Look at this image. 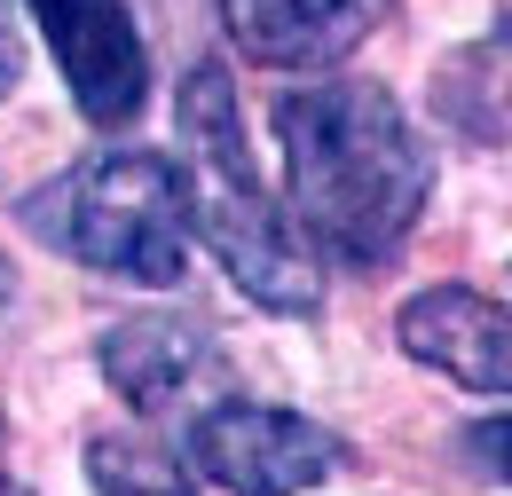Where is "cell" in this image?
Listing matches in <instances>:
<instances>
[{
	"instance_id": "30bf717a",
	"label": "cell",
	"mask_w": 512,
	"mask_h": 496,
	"mask_svg": "<svg viewBox=\"0 0 512 496\" xmlns=\"http://www.w3.org/2000/svg\"><path fill=\"white\" fill-rule=\"evenodd\" d=\"M465 449H473V457H481L497 481H512V418H489V426H473V434H465Z\"/></svg>"
},
{
	"instance_id": "9c48e42d",
	"label": "cell",
	"mask_w": 512,
	"mask_h": 496,
	"mask_svg": "<svg viewBox=\"0 0 512 496\" xmlns=\"http://www.w3.org/2000/svg\"><path fill=\"white\" fill-rule=\"evenodd\" d=\"M87 489L95 496H197L174 449L150 434H95L87 441Z\"/></svg>"
},
{
	"instance_id": "277c9868",
	"label": "cell",
	"mask_w": 512,
	"mask_h": 496,
	"mask_svg": "<svg viewBox=\"0 0 512 496\" xmlns=\"http://www.w3.org/2000/svg\"><path fill=\"white\" fill-rule=\"evenodd\" d=\"M182 457H190L197 481H213L229 496H308L347 465V441L300 410L221 394L182 426Z\"/></svg>"
},
{
	"instance_id": "6da1fadb",
	"label": "cell",
	"mask_w": 512,
	"mask_h": 496,
	"mask_svg": "<svg viewBox=\"0 0 512 496\" xmlns=\"http://www.w3.org/2000/svg\"><path fill=\"white\" fill-rule=\"evenodd\" d=\"M284 213L339 268H386L434 197V150L379 79H316L276 103Z\"/></svg>"
},
{
	"instance_id": "3957f363",
	"label": "cell",
	"mask_w": 512,
	"mask_h": 496,
	"mask_svg": "<svg viewBox=\"0 0 512 496\" xmlns=\"http://www.w3.org/2000/svg\"><path fill=\"white\" fill-rule=\"evenodd\" d=\"M24 229L95 276L174 292L190 276V189L166 150H95L24 197Z\"/></svg>"
},
{
	"instance_id": "7c38bea8",
	"label": "cell",
	"mask_w": 512,
	"mask_h": 496,
	"mask_svg": "<svg viewBox=\"0 0 512 496\" xmlns=\"http://www.w3.org/2000/svg\"><path fill=\"white\" fill-rule=\"evenodd\" d=\"M497 40H505V48H512V8H505V24H497Z\"/></svg>"
},
{
	"instance_id": "8fae6325",
	"label": "cell",
	"mask_w": 512,
	"mask_h": 496,
	"mask_svg": "<svg viewBox=\"0 0 512 496\" xmlns=\"http://www.w3.org/2000/svg\"><path fill=\"white\" fill-rule=\"evenodd\" d=\"M16 79H24V32H16V8L0 0V103L16 95Z\"/></svg>"
},
{
	"instance_id": "8992f818",
	"label": "cell",
	"mask_w": 512,
	"mask_h": 496,
	"mask_svg": "<svg viewBox=\"0 0 512 496\" xmlns=\"http://www.w3.org/2000/svg\"><path fill=\"white\" fill-rule=\"evenodd\" d=\"M32 16L64 63L71 103L95 126H127L150 95V56H142L127 0H32Z\"/></svg>"
},
{
	"instance_id": "ba28073f",
	"label": "cell",
	"mask_w": 512,
	"mask_h": 496,
	"mask_svg": "<svg viewBox=\"0 0 512 496\" xmlns=\"http://www.w3.org/2000/svg\"><path fill=\"white\" fill-rule=\"evenodd\" d=\"M221 24L260 71H331L386 24V0H221Z\"/></svg>"
},
{
	"instance_id": "5b68a950",
	"label": "cell",
	"mask_w": 512,
	"mask_h": 496,
	"mask_svg": "<svg viewBox=\"0 0 512 496\" xmlns=\"http://www.w3.org/2000/svg\"><path fill=\"white\" fill-rule=\"evenodd\" d=\"M95 363L111 378V394L150 426H190L205 402L237 394V378L197 315H119L103 331Z\"/></svg>"
},
{
	"instance_id": "7a4b0ae2",
	"label": "cell",
	"mask_w": 512,
	"mask_h": 496,
	"mask_svg": "<svg viewBox=\"0 0 512 496\" xmlns=\"http://www.w3.org/2000/svg\"><path fill=\"white\" fill-rule=\"evenodd\" d=\"M182 119V189H190V237H205V252L229 268V284L268 315H316L323 308V268L300 245L292 213L268 197L245 142V111L221 63H197L174 95Z\"/></svg>"
},
{
	"instance_id": "52a82bcc",
	"label": "cell",
	"mask_w": 512,
	"mask_h": 496,
	"mask_svg": "<svg viewBox=\"0 0 512 496\" xmlns=\"http://www.w3.org/2000/svg\"><path fill=\"white\" fill-rule=\"evenodd\" d=\"M394 339L410 363L442 371L465 394H512V300H489L473 284H434L402 300Z\"/></svg>"
}]
</instances>
